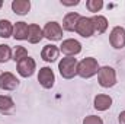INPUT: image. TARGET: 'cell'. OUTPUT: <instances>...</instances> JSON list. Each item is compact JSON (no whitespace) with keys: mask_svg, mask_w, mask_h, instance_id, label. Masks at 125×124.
I'll return each mask as SVG.
<instances>
[{"mask_svg":"<svg viewBox=\"0 0 125 124\" xmlns=\"http://www.w3.org/2000/svg\"><path fill=\"white\" fill-rule=\"evenodd\" d=\"M97 72H99V64L93 57H86L77 64V74L83 79H90L92 76L97 74Z\"/></svg>","mask_w":125,"mask_h":124,"instance_id":"6da1fadb","label":"cell"},{"mask_svg":"<svg viewBox=\"0 0 125 124\" xmlns=\"http://www.w3.org/2000/svg\"><path fill=\"white\" fill-rule=\"evenodd\" d=\"M97 80H99V85L102 88H112V86H115V83H116V72H115V69H112L109 66L99 67Z\"/></svg>","mask_w":125,"mask_h":124,"instance_id":"7a4b0ae2","label":"cell"},{"mask_svg":"<svg viewBox=\"0 0 125 124\" xmlns=\"http://www.w3.org/2000/svg\"><path fill=\"white\" fill-rule=\"evenodd\" d=\"M77 60L74 57H64L58 63V70L64 79H73L77 74Z\"/></svg>","mask_w":125,"mask_h":124,"instance_id":"3957f363","label":"cell"},{"mask_svg":"<svg viewBox=\"0 0 125 124\" xmlns=\"http://www.w3.org/2000/svg\"><path fill=\"white\" fill-rule=\"evenodd\" d=\"M44 37L50 41H60L62 39V26L58 22H48L44 26Z\"/></svg>","mask_w":125,"mask_h":124,"instance_id":"277c9868","label":"cell"},{"mask_svg":"<svg viewBox=\"0 0 125 124\" xmlns=\"http://www.w3.org/2000/svg\"><path fill=\"white\" fill-rule=\"evenodd\" d=\"M76 32L79 35H82L83 38H90L94 34V26L92 22V18H86V16H80L77 26H76Z\"/></svg>","mask_w":125,"mask_h":124,"instance_id":"5b68a950","label":"cell"},{"mask_svg":"<svg viewBox=\"0 0 125 124\" xmlns=\"http://www.w3.org/2000/svg\"><path fill=\"white\" fill-rule=\"evenodd\" d=\"M60 51L62 54H65V57H74L82 51V44L77 39H64L62 44L60 45Z\"/></svg>","mask_w":125,"mask_h":124,"instance_id":"8992f818","label":"cell"},{"mask_svg":"<svg viewBox=\"0 0 125 124\" xmlns=\"http://www.w3.org/2000/svg\"><path fill=\"white\" fill-rule=\"evenodd\" d=\"M109 42L114 48L122 50L125 47V29L122 26H115L109 34Z\"/></svg>","mask_w":125,"mask_h":124,"instance_id":"52a82bcc","label":"cell"},{"mask_svg":"<svg viewBox=\"0 0 125 124\" xmlns=\"http://www.w3.org/2000/svg\"><path fill=\"white\" fill-rule=\"evenodd\" d=\"M38 82H39L41 86L45 88V89H51V88L54 86L55 76H54V72L51 70V67H41V69H39Z\"/></svg>","mask_w":125,"mask_h":124,"instance_id":"ba28073f","label":"cell"},{"mask_svg":"<svg viewBox=\"0 0 125 124\" xmlns=\"http://www.w3.org/2000/svg\"><path fill=\"white\" fill-rule=\"evenodd\" d=\"M35 69H36V63L29 56L26 59H22L21 62H18V73L22 77H31L35 72Z\"/></svg>","mask_w":125,"mask_h":124,"instance_id":"9c48e42d","label":"cell"},{"mask_svg":"<svg viewBox=\"0 0 125 124\" xmlns=\"http://www.w3.org/2000/svg\"><path fill=\"white\" fill-rule=\"evenodd\" d=\"M18 86H19V80L13 73L3 72L0 74V89H3V91H15Z\"/></svg>","mask_w":125,"mask_h":124,"instance_id":"30bf717a","label":"cell"},{"mask_svg":"<svg viewBox=\"0 0 125 124\" xmlns=\"http://www.w3.org/2000/svg\"><path fill=\"white\" fill-rule=\"evenodd\" d=\"M58 56H60V48H58L57 45H54V44H47V45L42 48V51H41L42 60H45L47 63L55 62V60L58 59Z\"/></svg>","mask_w":125,"mask_h":124,"instance_id":"8fae6325","label":"cell"},{"mask_svg":"<svg viewBox=\"0 0 125 124\" xmlns=\"http://www.w3.org/2000/svg\"><path fill=\"white\" fill-rule=\"evenodd\" d=\"M112 105V98L109 95H105V93H100V95H96L93 101V107L94 110L97 111H106L109 110Z\"/></svg>","mask_w":125,"mask_h":124,"instance_id":"7c38bea8","label":"cell"},{"mask_svg":"<svg viewBox=\"0 0 125 124\" xmlns=\"http://www.w3.org/2000/svg\"><path fill=\"white\" fill-rule=\"evenodd\" d=\"M80 19V15L77 12H68L64 19H62V29L65 31H76V26H77V22Z\"/></svg>","mask_w":125,"mask_h":124,"instance_id":"4fadbf2b","label":"cell"},{"mask_svg":"<svg viewBox=\"0 0 125 124\" xmlns=\"http://www.w3.org/2000/svg\"><path fill=\"white\" fill-rule=\"evenodd\" d=\"M28 32H29V25L26 22H16L13 25V38L23 41L28 39Z\"/></svg>","mask_w":125,"mask_h":124,"instance_id":"5bb4252c","label":"cell"},{"mask_svg":"<svg viewBox=\"0 0 125 124\" xmlns=\"http://www.w3.org/2000/svg\"><path fill=\"white\" fill-rule=\"evenodd\" d=\"M31 9V1L29 0H13L12 1V10L16 13V15H26Z\"/></svg>","mask_w":125,"mask_h":124,"instance_id":"9a60e30c","label":"cell"},{"mask_svg":"<svg viewBox=\"0 0 125 124\" xmlns=\"http://www.w3.org/2000/svg\"><path fill=\"white\" fill-rule=\"evenodd\" d=\"M42 38H44V31L36 24H31L29 25V32H28V41L31 44H38Z\"/></svg>","mask_w":125,"mask_h":124,"instance_id":"2e32d148","label":"cell"},{"mask_svg":"<svg viewBox=\"0 0 125 124\" xmlns=\"http://www.w3.org/2000/svg\"><path fill=\"white\" fill-rule=\"evenodd\" d=\"M92 22L94 26V32H97V34H103L108 29V19L102 15H94L92 18Z\"/></svg>","mask_w":125,"mask_h":124,"instance_id":"e0dca14e","label":"cell"},{"mask_svg":"<svg viewBox=\"0 0 125 124\" xmlns=\"http://www.w3.org/2000/svg\"><path fill=\"white\" fill-rule=\"evenodd\" d=\"M13 37V25L7 19H0V38Z\"/></svg>","mask_w":125,"mask_h":124,"instance_id":"ac0fdd59","label":"cell"},{"mask_svg":"<svg viewBox=\"0 0 125 124\" xmlns=\"http://www.w3.org/2000/svg\"><path fill=\"white\" fill-rule=\"evenodd\" d=\"M13 107H15V102H13V99L10 98V96H7V95H0V111L1 112H10L12 110H13Z\"/></svg>","mask_w":125,"mask_h":124,"instance_id":"d6986e66","label":"cell"},{"mask_svg":"<svg viewBox=\"0 0 125 124\" xmlns=\"http://www.w3.org/2000/svg\"><path fill=\"white\" fill-rule=\"evenodd\" d=\"M12 59V50L6 44H0V63H6Z\"/></svg>","mask_w":125,"mask_h":124,"instance_id":"ffe728a7","label":"cell"},{"mask_svg":"<svg viewBox=\"0 0 125 124\" xmlns=\"http://www.w3.org/2000/svg\"><path fill=\"white\" fill-rule=\"evenodd\" d=\"M12 57H13V60H15L16 63L21 62L22 59H26V57H28V50H26L25 47H22V45H18Z\"/></svg>","mask_w":125,"mask_h":124,"instance_id":"44dd1931","label":"cell"},{"mask_svg":"<svg viewBox=\"0 0 125 124\" xmlns=\"http://www.w3.org/2000/svg\"><path fill=\"white\" fill-rule=\"evenodd\" d=\"M86 7L89 9V12H99L102 7H103V1L102 0H87L86 1Z\"/></svg>","mask_w":125,"mask_h":124,"instance_id":"7402d4cb","label":"cell"},{"mask_svg":"<svg viewBox=\"0 0 125 124\" xmlns=\"http://www.w3.org/2000/svg\"><path fill=\"white\" fill-rule=\"evenodd\" d=\"M83 124H103V120L97 115H87L83 120Z\"/></svg>","mask_w":125,"mask_h":124,"instance_id":"603a6c76","label":"cell"},{"mask_svg":"<svg viewBox=\"0 0 125 124\" xmlns=\"http://www.w3.org/2000/svg\"><path fill=\"white\" fill-rule=\"evenodd\" d=\"M61 4L62 6H76V4H79V0H74V1H64V0H61Z\"/></svg>","mask_w":125,"mask_h":124,"instance_id":"cb8c5ba5","label":"cell"},{"mask_svg":"<svg viewBox=\"0 0 125 124\" xmlns=\"http://www.w3.org/2000/svg\"><path fill=\"white\" fill-rule=\"evenodd\" d=\"M118 121H119V124H125V111H121V112H119Z\"/></svg>","mask_w":125,"mask_h":124,"instance_id":"d4e9b609","label":"cell"},{"mask_svg":"<svg viewBox=\"0 0 125 124\" xmlns=\"http://www.w3.org/2000/svg\"><path fill=\"white\" fill-rule=\"evenodd\" d=\"M1 6H3V1H1V0H0V9H1Z\"/></svg>","mask_w":125,"mask_h":124,"instance_id":"484cf974","label":"cell"}]
</instances>
